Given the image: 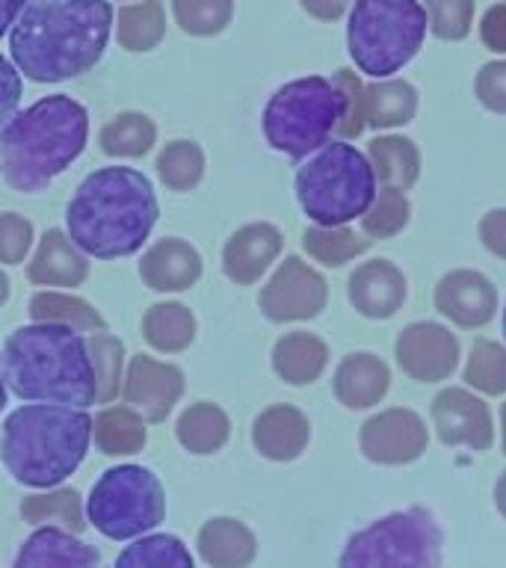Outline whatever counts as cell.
<instances>
[{
    "instance_id": "9a60e30c",
    "label": "cell",
    "mask_w": 506,
    "mask_h": 568,
    "mask_svg": "<svg viewBox=\"0 0 506 568\" xmlns=\"http://www.w3.org/2000/svg\"><path fill=\"white\" fill-rule=\"evenodd\" d=\"M435 308L459 328H483L497 314V287L477 270H451L433 291Z\"/></svg>"
},
{
    "instance_id": "8992f818",
    "label": "cell",
    "mask_w": 506,
    "mask_h": 568,
    "mask_svg": "<svg viewBox=\"0 0 506 568\" xmlns=\"http://www.w3.org/2000/svg\"><path fill=\"white\" fill-rule=\"evenodd\" d=\"M376 175L371 160L350 142H326L296 172V199L314 225L335 229L362 220L376 199Z\"/></svg>"
},
{
    "instance_id": "bcb514c9",
    "label": "cell",
    "mask_w": 506,
    "mask_h": 568,
    "mask_svg": "<svg viewBox=\"0 0 506 568\" xmlns=\"http://www.w3.org/2000/svg\"><path fill=\"white\" fill-rule=\"evenodd\" d=\"M21 104V71L0 53V128H7Z\"/></svg>"
},
{
    "instance_id": "4fadbf2b",
    "label": "cell",
    "mask_w": 506,
    "mask_h": 568,
    "mask_svg": "<svg viewBox=\"0 0 506 568\" xmlns=\"http://www.w3.org/2000/svg\"><path fill=\"white\" fill-rule=\"evenodd\" d=\"M426 444H429V429L424 417L403 406L367 417L358 429V447L364 459L376 465H412L424 456Z\"/></svg>"
},
{
    "instance_id": "8d00e7d4",
    "label": "cell",
    "mask_w": 506,
    "mask_h": 568,
    "mask_svg": "<svg viewBox=\"0 0 506 568\" xmlns=\"http://www.w3.org/2000/svg\"><path fill=\"white\" fill-rule=\"evenodd\" d=\"M412 216V204H408L406 190H394V186H380L376 199L362 216L364 237L371 240H391L397 237L399 231L408 225Z\"/></svg>"
},
{
    "instance_id": "2e32d148",
    "label": "cell",
    "mask_w": 506,
    "mask_h": 568,
    "mask_svg": "<svg viewBox=\"0 0 506 568\" xmlns=\"http://www.w3.org/2000/svg\"><path fill=\"white\" fill-rule=\"evenodd\" d=\"M346 293H350V302L362 317L391 320L403 308L408 284L403 270L394 261L373 257V261L355 266L350 282H346Z\"/></svg>"
},
{
    "instance_id": "74e56055",
    "label": "cell",
    "mask_w": 506,
    "mask_h": 568,
    "mask_svg": "<svg viewBox=\"0 0 506 568\" xmlns=\"http://www.w3.org/2000/svg\"><path fill=\"white\" fill-rule=\"evenodd\" d=\"M175 21L190 36H216L234 16V0H172Z\"/></svg>"
},
{
    "instance_id": "f907efd6",
    "label": "cell",
    "mask_w": 506,
    "mask_h": 568,
    "mask_svg": "<svg viewBox=\"0 0 506 568\" xmlns=\"http://www.w3.org/2000/svg\"><path fill=\"white\" fill-rule=\"evenodd\" d=\"M30 0H0V36L9 33L16 27L18 16L24 12V7Z\"/></svg>"
},
{
    "instance_id": "f1b7e54d",
    "label": "cell",
    "mask_w": 506,
    "mask_h": 568,
    "mask_svg": "<svg viewBox=\"0 0 506 568\" xmlns=\"http://www.w3.org/2000/svg\"><path fill=\"white\" fill-rule=\"evenodd\" d=\"M302 246L323 266H344L371 248V237H362L358 231L346 229V225H335V229L311 225L302 234Z\"/></svg>"
},
{
    "instance_id": "52a82bcc",
    "label": "cell",
    "mask_w": 506,
    "mask_h": 568,
    "mask_svg": "<svg viewBox=\"0 0 506 568\" xmlns=\"http://www.w3.org/2000/svg\"><path fill=\"white\" fill-rule=\"evenodd\" d=\"M421 0H353L346 48L367 78H391L417 57L426 39Z\"/></svg>"
},
{
    "instance_id": "ffe728a7",
    "label": "cell",
    "mask_w": 506,
    "mask_h": 568,
    "mask_svg": "<svg viewBox=\"0 0 506 568\" xmlns=\"http://www.w3.org/2000/svg\"><path fill=\"white\" fill-rule=\"evenodd\" d=\"M311 438L308 417L296 406H270L255 417L252 442L257 453L273 462H291L305 453Z\"/></svg>"
},
{
    "instance_id": "836d02e7",
    "label": "cell",
    "mask_w": 506,
    "mask_h": 568,
    "mask_svg": "<svg viewBox=\"0 0 506 568\" xmlns=\"http://www.w3.org/2000/svg\"><path fill=\"white\" fill-rule=\"evenodd\" d=\"M98 447L107 456H119V453H136L145 444V426L142 415H136L131 406H113L101 412L92 426Z\"/></svg>"
},
{
    "instance_id": "9f6ffc18",
    "label": "cell",
    "mask_w": 506,
    "mask_h": 568,
    "mask_svg": "<svg viewBox=\"0 0 506 568\" xmlns=\"http://www.w3.org/2000/svg\"><path fill=\"white\" fill-rule=\"evenodd\" d=\"M504 337H506V308H504Z\"/></svg>"
},
{
    "instance_id": "d590c367",
    "label": "cell",
    "mask_w": 506,
    "mask_h": 568,
    "mask_svg": "<svg viewBox=\"0 0 506 568\" xmlns=\"http://www.w3.org/2000/svg\"><path fill=\"white\" fill-rule=\"evenodd\" d=\"M154 122L142 113H122L101 131V149L110 158H142L154 145Z\"/></svg>"
},
{
    "instance_id": "11a10c76",
    "label": "cell",
    "mask_w": 506,
    "mask_h": 568,
    "mask_svg": "<svg viewBox=\"0 0 506 568\" xmlns=\"http://www.w3.org/2000/svg\"><path fill=\"white\" fill-rule=\"evenodd\" d=\"M500 433H504V453H506V403L500 406Z\"/></svg>"
},
{
    "instance_id": "484cf974",
    "label": "cell",
    "mask_w": 506,
    "mask_h": 568,
    "mask_svg": "<svg viewBox=\"0 0 506 568\" xmlns=\"http://www.w3.org/2000/svg\"><path fill=\"white\" fill-rule=\"evenodd\" d=\"M417 113V89L408 80H380L364 87V122L373 131L403 128Z\"/></svg>"
},
{
    "instance_id": "f6af8a7d",
    "label": "cell",
    "mask_w": 506,
    "mask_h": 568,
    "mask_svg": "<svg viewBox=\"0 0 506 568\" xmlns=\"http://www.w3.org/2000/svg\"><path fill=\"white\" fill-rule=\"evenodd\" d=\"M474 95L486 110L506 115V60L486 62L474 78Z\"/></svg>"
},
{
    "instance_id": "f546056e",
    "label": "cell",
    "mask_w": 506,
    "mask_h": 568,
    "mask_svg": "<svg viewBox=\"0 0 506 568\" xmlns=\"http://www.w3.org/2000/svg\"><path fill=\"white\" fill-rule=\"evenodd\" d=\"M465 385L486 397L506 394V346L492 337H477L468 353V364L462 373Z\"/></svg>"
},
{
    "instance_id": "603a6c76",
    "label": "cell",
    "mask_w": 506,
    "mask_h": 568,
    "mask_svg": "<svg viewBox=\"0 0 506 568\" xmlns=\"http://www.w3.org/2000/svg\"><path fill=\"white\" fill-rule=\"evenodd\" d=\"M328 364V346L311 332H287L273 349V367L287 385H311L323 376Z\"/></svg>"
},
{
    "instance_id": "8fae6325",
    "label": "cell",
    "mask_w": 506,
    "mask_h": 568,
    "mask_svg": "<svg viewBox=\"0 0 506 568\" xmlns=\"http://www.w3.org/2000/svg\"><path fill=\"white\" fill-rule=\"evenodd\" d=\"M328 284L326 278L300 261L296 255L284 257L282 266L275 270L273 278L261 291V311L273 323H300V320H314L326 308Z\"/></svg>"
},
{
    "instance_id": "f5cc1de1",
    "label": "cell",
    "mask_w": 506,
    "mask_h": 568,
    "mask_svg": "<svg viewBox=\"0 0 506 568\" xmlns=\"http://www.w3.org/2000/svg\"><path fill=\"white\" fill-rule=\"evenodd\" d=\"M9 300V278L3 273H0V305Z\"/></svg>"
},
{
    "instance_id": "30bf717a",
    "label": "cell",
    "mask_w": 506,
    "mask_h": 568,
    "mask_svg": "<svg viewBox=\"0 0 506 568\" xmlns=\"http://www.w3.org/2000/svg\"><path fill=\"white\" fill-rule=\"evenodd\" d=\"M166 513V497L160 479L140 465H119L101 474L92 495H89L87 515L98 532L107 539L128 541L140 539L142 532L154 530Z\"/></svg>"
},
{
    "instance_id": "ba28073f",
    "label": "cell",
    "mask_w": 506,
    "mask_h": 568,
    "mask_svg": "<svg viewBox=\"0 0 506 568\" xmlns=\"http://www.w3.org/2000/svg\"><path fill=\"white\" fill-rule=\"evenodd\" d=\"M344 101L335 80L300 78L275 89L264 106V136L275 151L302 160L320 151L337 131Z\"/></svg>"
},
{
    "instance_id": "4dcf8cb0",
    "label": "cell",
    "mask_w": 506,
    "mask_h": 568,
    "mask_svg": "<svg viewBox=\"0 0 506 568\" xmlns=\"http://www.w3.org/2000/svg\"><path fill=\"white\" fill-rule=\"evenodd\" d=\"M115 568H195L190 550L178 536H140L115 559Z\"/></svg>"
},
{
    "instance_id": "1f68e13d",
    "label": "cell",
    "mask_w": 506,
    "mask_h": 568,
    "mask_svg": "<svg viewBox=\"0 0 506 568\" xmlns=\"http://www.w3.org/2000/svg\"><path fill=\"white\" fill-rule=\"evenodd\" d=\"M30 317L36 323H60V326H71L78 328V332H107L104 317L92 305L51 291L36 293L33 300H30Z\"/></svg>"
},
{
    "instance_id": "c3c4849f",
    "label": "cell",
    "mask_w": 506,
    "mask_h": 568,
    "mask_svg": "<svg viewBox=\"0 0 506 568\" xmlns=\"http://www.w3.org/2000/svg\"><path fill=\"white\" fill-rule=\"evenodd\" d=\"M479 39L488 51L506 53V3L486 9V16L479 21Z\"/></svg>"
},
{
    "instance_id": "ee69618b",
    "label": "cell",
    "mask_w": 506,
    "mask_h": 568,
    "mask_svg": "<svg viewBox=\"0 0 506 568\" xmlns=\"http://www.w3.org/2000/svg\"><path fill=\"white\" fill-rule=\"evenodd\" d=\"M33 243V225L18 213H0V261L21 264Z\"/></svg>"
},
{
    "instance_id": "ab89813d",
    "label": "cell",
    "mask_w": 506,
    "mask_h": 568,
    "mask_svg": "<svg viewBox=\"0 0 506 568\" xmlns=\"http://www.w3.org/2000/svg\"><path fill=\"white\" fill-rule=\"evenodd\" d=\"M21 515L30 524H62L69 530H83V509H80L78 491H57V495L27 497L21 504Z\"/></svg>"
},
{
    "instance_id": "7c38bea8",
    "label": "cell",
    "mask_w": 506,
    "mask_h": 568,
    "mask_svg": "<svg viewBox=\"0 0 506 568\" xmlns=\"http://www.w3.org/2000/svg\"><path fill=\"white\" fill-rule=\"evenodd\" d=\"M394 358L397 367L406 373L408 379L433 382L451 379L456 367H459V341L451 328L433 320H421V323H408L397 335L394 344Z\"/></svg>"
},
{
    "instance_id": "7a4b0ae2",
    "label": "cell",
    "mask_w": 506,
    "mask_h": 568,
    "mask_svg": "<svg viewBox=\"0 0 506 568\" xmlns=\"http://www.w3.org/2000/svg\"><path fill=\"white\" fill-rule=\"evenodd\" d=\"M158 213L149 178L136 169L107 166L83 178L65 211V225L83 255L115 261L140 252L158 225Z\"/></svg>"
},
{
    "instance_id": "b9f144b4",
    "label": "cell",
    "mask_w": 506,
    "mask_h": 568,
    "mask_svg": "<svg viewBox=\"0 0 506 568\" xmlns=\"http://www.w3.org/2000/svg\"><path fill=\"white\" fill-rule=\"evenodd\" d=\"M89 349H92V364H95L98 403H110L119 394V382H122V344L107 332H92Z\"/></svg>"
},
{
    "instance_id": "5b68a950",
    "label": "cell",
    "mask_w": 506,
    "mask_h": 568,
    "mask_svg": "<svg viewBox=\"0 0 506 568\" xmlns=\"http://www.w3.org/2000/svg\"><path fill=\"white\" fill-rule=\"evenodd\" d=\"M92 426L95 420L87 415V408L53 403L16 408L3 424V465L30 488L60 486L87 456Z\"/></svg>"
},
{
    "instance_id": "7dc6e473",
    "label": "cell",
    "mask_w": 506,
    "mask_h": 568,
    "mask_svg": "<svg viewBox=\"0 0 506 568\" xmlns=\"http://www.w3.org/2000/svg\"><path fill=\"white\" fill-rule=\"evenodd\" d=\"M479 243L486 246V252H492L495 257L506 261V207H495L488 211L477 225Z\"/></svg>"
},
{
    "instance_id": "d4e9b609",
    "label": "cell",
    "mask_w": 506,
    "mask_h": 568,
    "mask_svg": "<svg viewBox=\"0 0 506 568\" xmlns=\"http://www.w3.org/2000/svg\"><path fill=\"white\" fill-rule=\"evenodd\" d=\"M367 160L380 186L408 190L421 178V151L408 136L388 133L367 142Z\"/></svg>"
},
{
    "instance_id": "60d3db41",
    "label": "cell",
    "mask_w": 506,
    "mask_h": 568,
    "mask_svg": "<svg viewBox=\"0 0 506 568\" xmlns=\"http://www.w3.org/2000/svg\"><path fill=\"white\" fill-rule=\"evenodd\" d=\"M426 27L442 42H462L474 24V0H424Z\"/></svg>"
},
{
    "instance_id": "7402d4cb",
    "label": "cell",
    "mask_w": 506,
    "mask_h": 568,
    "mask_svg": "<svg viewBox=\"0 0 506 568\" xmlns=\"http://www.w3.org/2000/svg\"><path fill=\"white\" fill-rule=\"evenodd\" d=\"M142 282L154 291H184L202 275V255L184 240H160L140 264Z\"/></svg>"
},
{
    "instance_id": "d6a6232c",
    "label": "cell",
    "mask_w": 506,
    "mask_h": 568,
    "mask_svg": "<svg viewBox=\"0 0 506 568\" xmlns=\"http://www.w3.org/2000/svg\"><path fill=\"white\" fill-rule=\"evenodd\" d=\"M145 337L149 344L160 353H175V349H184L190 341L195 337V320L193 314L178 305V302H160V305H151V311L145 314Z\"/></svg>"
},
{
    "instance_id": "83f0119b",
    "label": "cell",
    "mask_w": 506,
    "mask_h": 568,
    "mask_svg": "<svg viewBox=\"0 0 506 568\" xmlns=\"http://www.w3.org/2000/svg\"><path fill=\"white\" fill-rule=\"evenodd\" d=\"M229 417L213 403H199V406L186 408L178 420V438L190 453H216L229 442Z\"/></svg>"
},
{
    "instance_id": "4316f807",
    "label": "cell",
    "mask_w": 506,
    "mask_h": 568,
    "mask_svg": "<svg viewBox=\"0 0 506 568\" xmlns=\"http://www.w3.org/2000/svg\"><path fill=\"white\" fill-rule=\"evenodd\" d=\"M199 550L213 568H246L255 559L257 541L234 518H213L199 532Z\"/></svg>"
},
{
    "instance_id": "9c48e42d",
    "label": "cell",
    "mask_w": 506,
    "mask_h": 568,
    "mask_svg": "<svg viewBox=\"0 0 506 568\" xmlns=\"http://www.w3.org/2000/svg\"><path fill=\"white\" fill-rule=\"evenodd\" d=\"M442 541L433 513L412 506L355 532L337 568H442Z\"/></svg>"
},
{
    "instance_id": "db71d44e",
    "label": "cell",
    "mask_w": 506,
    "mask_h": 568,
    "mask_svg": "<svg viewBox=\"0 0 506 568\" xmlns=\"http://www.w3.org/2000/svg\"><path fill=\"white\" fill-rule=\"evenodd\" d=\"M7 406V379H3V371H0V412Z\"/></svg>"
},
{
    "instance_id": "d6986e66",
    "label": "cell",
    "mask_w": 506,
    "mask_h": 568,
    "mask_svg": "<svg viewBox=\"0 0 506 568\" xmlns=\"http://www.w3.org/2000/svg\"><path fill=\"white\" fill-rule=\"evenodd\" d=\"M332 388L337 403L353 412L380 406L391 390V367L376 353H350L337 364Z\"/></svg>"
},
{
    "instance_id": "e575fe53",
    "label": "cell",
    "mask_w": 506,
    "mask_h": 568,
    "mask_svg": "<svg viewBox=\"0 0 506 568\" xmlns=\"http://www.w3.org/2000/svg\"><path fill=\"white\" fill-rule=\"evenodd\" d=\"M163 33H166V16L160 0H142L119 12V42L128 51H151L158 48Z\"/></svg>"
},
{
    "instance_id": "e0dca14e",
    "label": "cell",
    "mask_w": 506,
    "mask_h": 568,
    "mask_svg": "<svg viewBox=\"0 0 506 568\" xmlns=\"http://www.w3.org/2000/svg\"><path fill=\"white\" fill-rule=\"evenodd\" d=\"M184 390V376L172 364H160L149 355H136L124 382V399L133 412L149 420H163Z\"/></svg>"
},
{
    "instance_id": "816d5d0a",
    "label": "cell",
    "mask_w": 506,
    "mask_h": 568,
    "mask_svg": "<svg viewBox=\"0 0 506 568\" xmlns=\"http://www.w3.org/2000/svg\"><path fill=\"white\" fill-rule=\"evenodd\" d=\"M495 504H497V513L506 518V470L497 477V486H495Z\"/></svg>"
},
{
    "instance_id": "3957f363",
    "label": "cell",
    "mask_w": 506,
    "mask_h": 568,
    "mask_svg": "<svg viewBox=\"0 0 506 568\" xmlns=\"http://www.w3.org/2000/svg\"><path fill=\"white\" fill-rule=\"evenodd\" d=\"M3 379L30 403L89 408L98 403V379L89 337L60 323L16 328L3 346Z\"/></svg>"
},
{
    "instance_id": "f35d334b",
    "label": "cell",
    "mask_w": 506,
    "mask_h": 568,
    "mask_svg": "<svg viewBox=\"0 0 506 568\" xmlns=\"http://www.w3.org/2000/svg\"><path fill=\"white\" fill-rule=\"evenodd\" d=\"M158 172L172 190H190L202 181L204 154L195 142L175 140L160 151Z\"/></svg>"
},
{
    "instance_id": "6da1fadb",
    "label": "cell",
    "mask_w": 506,
    "mask_h": 568,
    "mask_svg": "<svg viewBox=\"0 0 506 568\" xmlns=\"http://www.w3.org/2000/svg\"><path fill=\"white\" fill-rule=\"evenodd\" d=\"M113 7L107 0H30L9 30L16 69L33 83L80 78L107 51Z\"/></svg>"
},
{
    "instance_id": "681fc988",
    "label": "cell",
    "mask_w": 506,
    "mask_h": 568,
    "mask_svg": "<svg viewBox=\"0 0 506 568\" xmlns=\"http://www.w3.org/2000/svg\"><path fill=\"white\" fill-rule=\"evenodd\" d=\"M300 3L317 21H337L346 9L353 7V0H300Z\"/></svg>"
},
{
    "instance_id": "7bdbcfd3",
    "label": "cell",
    "mask_w": 506,
    "mask_h": 568,
    "mask_svg": "<svg viewBox=\"0 0 506 568\" xmlns=\"http://www.w3.org/2000/svg\"><path fill=\"white\" fill-rule=\"evenodd\" d=\"M332 80L341 89V101H344V115H341V124H337L335 133L344 142L355 140L367 128V122H364V83L350 69H341Z\"/></svg>"
},
{
    "instance_id": "277c9868",
    "label": "cell",
    "mask_w": 506,
    "mask_h": 568,
    "mask_svg": "<svg viewBox=\"0 0 506 568\" xmlns=\"http://www.w3.org/2000/svg\"><path fill=\"white\" fill-rule=\"evenodd\" d=\"M89 136L87 106L51 95L9 119L0 131V172L18 193H39L83 154Z\"/></svg>"
},
{
    "instance_id": "cb8c5ba5",
    "label": "cell",
    "mask_w": 506,
    "mask_h": 568,
    "mask_svg": "<svg viewBox=\"0 0 506 568\" xmlns=\"http://www.w3.org/2000/svg\"><path fill=\"white\" fill-rule=\"evenodd\" d=\"M89 264L83 252L69 240V234L51 229L42 237V246L30 264V282L33 284H60L74 287L87 278Z\"/></svg>"
},
{
    "instance_id": "5bb4252c",
    "label": "cell",
    "mask_w": 506,
    "mask_h": 568,
    "mask_svg": "<svg viewBox=\"0 0 506 568\" xmlns=\"http://www.w3.org/2000/svg\"><path fill=\"white\" fill-rule=\"evenodd\" d=\"M433 424L438 442L447 447H470V450H488L495 442V424L492 412L483 397L465 388H444L433 397Z\"/></svg>"
},
{
    "instance_id": "44dd1931",
    "label": "cell",
    "mask_w": 506,
    "mask_h": 568,
    "mask_svg": "<svg viewBox=\"0 0 506 568\" xmlns=\"http://www.w3.org/2000/svg\"><path fill=\"white\" fill-rule=\"evenodd\" d=\"M12 568H101V554L69 530L42 527L21 545Z\"/></svg>"
},
{
    "instance_id": "ac0fdd59",
    "label": "cell",
    "mask_w": 506,
    "mask_h": 568,
    "mask_svg": "<svg viewBox=\"0 0 506 568\" xmlns=\"http://www.w3.org/2000/svg\"><path fill=\"white\" fill-rule=\"evenodd\" d=\"M282 246V231L270 225V222H252L246 229L234 231L225 248H222L225 275L237 284H255L273 266Z\"/></svg>"
}]
</instances>
